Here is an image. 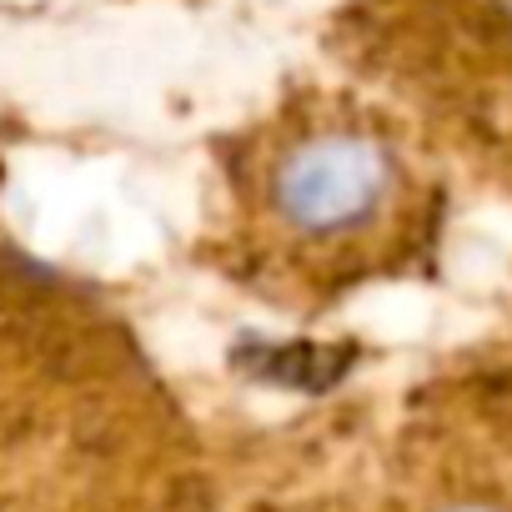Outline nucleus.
<instances>
[{"label": "nucleus", "instance_id": "1", "mask_svg": "<svg viewBox=\"0 0 512 512\" xmlns=\"http://www.w3.org/2000/svg\"><path fill=\"white\" fill-rule=\"evenodd\" d=\"M447 226L437 146L387 101L302 86L216 146L201 262L282 317L432 267Z\"/></svg>", "mask_w": 512, "mask_h": 512}, {"label": "nucleus", "instance_id": "2", "mask_svg": "<svg viewBox=\"0 0 512 512\" xmlns=\"http://www.w3.org/2000/svg\"><path fill=\"white\" fill-rule=\"evenodd\" d=\"M221 492L136 327L0 236V512H221Z\"/></svg>", "mask_w": 512, "mask_h": 512}, {"label": "nucleus", "instance_id": "3", "mask_svg": "<svg viewBox=\"0 0 512 512\" xmlns=\"http://www.w3.org/2000/svg\"><path fill=\"white\" fill-rule=\"evenodd\" d=\"M272 512H512V362H462L312 432Z\"/></svg>", "mask_w": 512, "mask_h": 512}, {"label": "nucleus", "instance_id": "4", "mask_svg": "<svg viewBox=\"0 0 512 512\" xmlns=\"http://www.w3.org/2000/svg\"><path fill=\"white\" fill-rule=\"evenodd\" d=\"M342 61L437 151L512 171V0H347Z\"/></svg>", "mask_w": 512, "mask_h": 512}]
</instances>
